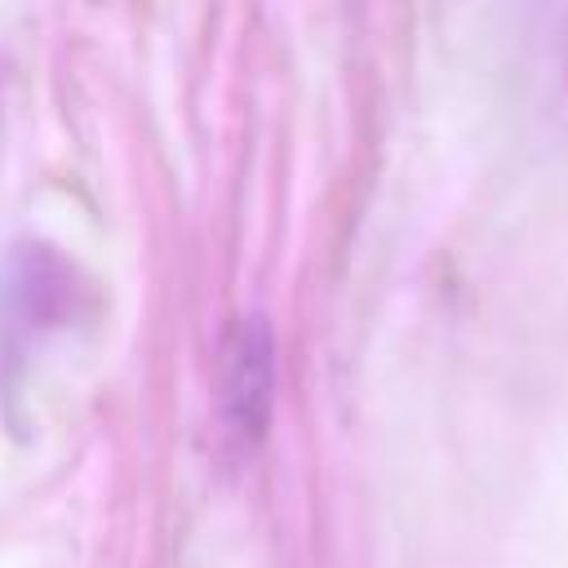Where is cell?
I'll list each match as a JSON object with an SVG mask.
<instances>
[{
    "mask_svg": "<svg viewBox=\"0 0 568 568\" xmlns=\"http://www.w3.org/2000/svg\"><path fill=\"white\" fill-rule=\"evenodd\" d=\"M271 404V333L262 315H244L222 346V408L240 430H262Z\"/></svg>",
    "mask_w": 568,
    "mask_h": 568,
    "instance_id": "1",
    "label": "cell"
}]
</instances>
